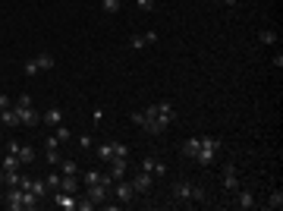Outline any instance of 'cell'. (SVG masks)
Returning a JSON list of instances; mask_svg holds the SVG:
<instances>
[{
	"label": "cell",
	"instance_id": "obj_1",
	"mask_svg": "<svg viewBox=\"0 0 283 211\" xmlns=\"http://www.w3.org/2000/svg\"><path fill=\"white\" fill-rule=\"evenodd\" d=\"M173 120H176V111H173L170 101H155V104H148L145 111H135L132 114V123L142 126V130L151 133V136H161Z\"/></svg>",
	"mask_w": 283,
	"mask_h": 211
},
{
	"label": "cell",
	"instance_id": "obj_2",
	"mask_svg": "<svg viewBox=\"0 0 283 211\" xmlns=\"http://www.w3.org/2000/svg\"><path fill=\"white\" fill-rule=\"evenodd\" d=\"M13 108H16V114H19V123H22V126H38V123H41V114L35 111L32 95H19V98L13 101Z\"/></svg>",
	"mask_w": 283,
	"mask_h": 211
},
{
	"label": "cell",
	"instance_id": "obj_3",
	"mask_svg": "<svg viewBox=\"0 0 283 211\" xmlns=\"http://www.w3.org/2000/svg\"><path fill=\"white\" fill-rule=\"evenodd\" d=\"M173 198H176V202H183V205L205 202V189H202V186H192L189 180H180V183H173Z\"/></svg>",
	"mask_w": 283,
	"mask_h": 211
},
{
	"label": "cell",
	"instance_id": "obj_4",
	"mask_svg": "<svg viewBox=\"0 0 283 211\" xmlns=\"http://www.w3.org/2000/svg\"><path fill=\"white\" fill-rule=\"evenodd\" d=\"M217 151H220V139L217 136H202L198 139V155H195V161L198 164H211L217 158Z\"/></svg>",
	"mask_w": 283,
	"mask_h": 211
},
{
	"label": "cell",
	"instance_id": "obj_5",
	"mask_svg": "<svg viewBox=\"0 0 283 211\" xmlns=\"http://www.w3.org/2000/svg\"><path fill=\"white\" fill-rule=\"evenodd\" d=\"M54 63H57V60H54L51 51H38L32 60H26V76H38L41 69H54Z\"/></svg>",
	"mask_w": 283,
	"mask_h": 211
},
{
	"label": "cell",
	"instance_id": "obj_6",
	"mask_svg": "<svg viewBox=\"0 0 283 211\" xmlns=\"http://www.w3.org/2000/svg\"><path fill=\"white\" fill-rule=\"evenodd\" d=\"M0 198H4V205H7L10 211H22V208H26V192H22L19 186H4Z\"/></svg>",
	"mask_w": 283,
	"mask_h": 211
},
{
	"label": "cell",
	"instance_id": "obj_7",
	"mask_svg": "<svg viewBox=\"0 0 283 211\" xmlns=\"http://www.w3.org/2000/svg\"><path fill=\"white\" fill-rule=\"evenodd\" d=\"M110 195H116V202H132V198H135V189H132V183H129L126 177L123 180H116L113 186H110Z\"/></svg>",
	"mask_w": 283,
	"mask_h": 211
},
{
	"label": "cell",
	"instance_id": "obj_8",
	"mask_svg": "<svg viewBox=\"0 0 283 211\" xmlns=\"http://www.w3.org/2000/svg\"><path fill=\"white\" fill-rule=\"evenodd\" d=\"M51 198H54V205L60 208V211H76V198H79V192H63V189H54V192H51Z\"/></svg>",
	"mask_w": 283,
	"mask_h": 211
},
{
	"label": "cell",
	"instance_id": "obj_9",
	"mask_svg": "<svg viewBox=\"0 0 283 211\" xmlns=\"http://www.w3.org/2000/svg\"><path fill=\"white\" fill-rule=\"evenodd\" d=\"M85 195L94 202V208H98V205H104V202L110 198V186H104V183H91L88 189H85Z\"/></svg>",
	"mask_w": 283,
	"mask_h": 211
},
{
	"label": "cell",
	"instance_id": "obj_10",
	"mask_svg": "<svg viewBox=\"0 0 283 211\" xmlns=\"http://www.w3.org/2000/svg\"><path fill=\"white\" fill-rule=\"evenodd\" d=\"M7 151H13V155L19 158V164L26 167V164L35 161V148L32 145H19V142H7Z\"/></svg>",
	"mask_w": 283,
	"mask_h": 211
},
{
	"label": "cell",
	"instance_id": "obj_11",
	"mask_svg": "<svg viewBox=\"0 0 283 211\" xmlns=\"http://www.w3.org/2000/svg\"><path fill=\"white\" fill-rule=\"evenodd\" d=\"M142 170H148L151 177H164V173H167V164L161 158H155V155H148V158H142Z\"/></svg>",
	"mask_w": 283,
	"mask_h": 211
},
{
	"label": "cell",
	"instance_id": "obj_12",
	"mask_svg": "<svg viewBox=\"0 0 283 211\" xmlns=\"http://www.w3.org/2000/svg\"><path fill=\"white\" fill-rule=\"evenodd\" d=\"M145 44H158V32H138L129 38V48L138 51V48H145Z\"/></svg>",
	"mask_w": 283,
	"mask_h": 211
},
{
	"label": "cell",
	"instance_id": "obj_13",
	"mask_svg": "<svg viewBox=\"0 0 283 211\" xmlns=\"http://www.w3.org/2000/svg\"><path fill=\"white\" fill-rule=\"evenodd\" d=\"M129 183H132V189H135V192H148V189H151V183H155V177H151L148 170H138Z\"/></svg>",
	"mask_w": 283,
	"mask_h": 211
},
{
	"label": "cell",
	"instance_id": "obj_14",
	"mask_svg": "<svg viewBox=\"0 0 283 211\" xmlns=\"http://www.w3.org/2000/svg\"><path fill=\"white\" fill-rule=\"evenodd\" d=\"M107 164H110V170H107V173H110L113 180H123V177H126V170H129V158H110Z\"/></svg>",
	"mask_w": 283,
	"mask_h": 211
},
{
	"label": "cell",
	"instance_id": "obj_15",
	"mask_svg": "<svg viewBox=\"0 0 283 211\" xmlns=\"http://www.w3.org/2000/svg\"><path fill=\"white\" fill-rule=\"evenodd\" d=\"M233 205H236V208H242V211H249V208H255V195H252L249 189H236Z\"/></svg>",
	"mask_w": 283,
	"mask_h": 211
},
{
	"label": "cell",
	"instance_id": "obj_16",
	"mask_svg": "<svg viewBox=\"0 0 283 211\" xmlns=\"http://www.w3.org/2000/svg\"><path fill=\"white\" fill-rule=\"evenodd\" d=\"M239 189V173H236V167H227L223 170V192H236Z\"/></svg>",
	"mask_w": 283,
	"mask_h": 211
},
{
	"label": "cell",
	"instance_id": "obj_17",
	"mask_svg": "<svg viewBox=\"0 0 283 211\" xmlns=\"http://www.w3.org/2000/svg\"><path fill=\"white\" fill-rule=\"evenodd\" d=\"M41 120H44L47 126H60V123H63V111H60V108H47Z\"/></svg>",
	"mask_w": 283,
	"mask_h": 211
},
{
	"label": "cell",
	"instance_id": "obj_18",
	"mask_svg": "<svg viewBox=\"0 0 283 211\" xmlns=\"http://www.w3.org/2000/svg\"><path fill=\"white\" fill-rule=\"evenodd\" d=\"M0 170H4V173H10V170H22V164H19V158L13 155V151H7V155H4V161H0Z\"/></svg>",
	"mask_w": 283,
	"mask_h": 211
},
{
	"label": "cell",
	"instance_id": "obj_19",
	"mask_svg": "<svg viewBox=\"0 0 283 211\" xmlns=\"http://www.w3.org/2000/svg\"><path fill=\"white\" fill-rule=\"evenodd\" d=\"M0 126H22V123H19V114H16V108L0 111Z\"/></svg>",
	"mask_w": 283,
	"mask_h": 211
},
{
	"label": "cell",
	"instance_id": "obj_20",
	"mask_svg": "<svg viewBox=\"0 0 283 211\" xmlns=\"http://www.w3.org/2000/svg\"><path fill=\"white\" fill-rule=\"evenodd\" d=\"M57 167H60V173H66V177H79V164H76L73 158H63Z\"/></svg>",
	"mask_w": 283,
	"mask_h": 211
},
{
	"label": "cell",
	"instance_id": "obj_21",
	"mask_svg": "<svg viewBox=\"0 0 283 211\" xmlns=\"http://www.w3.org/2000/svg\"><path fill=\"white\" fill-rule=\"evenodd\" d=\"M60 189L63 192H79V177H66V173H60Z\"/></svg>",
	"mask_w": 283,
	"mask_h": 211
},
{
	"label": "cell",
	"instance_id": "obj_22",
	"mask_svg": "<svg viewBox=\"0 0 283 211\" xmlns=\"http://www.w3.org/2000/svg\"><path fill=\"white\" fill-rule=\"evenodd\" d=\"M94 155H98L101 161H110V158H113V142H101V145H94Z\"/></svg>",
	"mask_w": 283,
	"mask_h": 211
},
{
	"label": "cell",
	"instance_id": "obj_23",
	"mask_svg": "<svg viewBox=\"0 0 283 211\" xmlns=\"http://www.w3.org/2000/svg\"><path fill=\"white\" fill-rule=\"evenodd\" d=\"M183 155L186 158H195L198 155V136H192V139H186V142H183Z\"/></svg>",
	"mask_w": 283,
	"mask_h": 211
},
{
	"label": "cell",
	"instance_id": "obj_24",
	"mask_svg": "<svg viewBox=\"0 0 283 211\" xmlns=\"http://www.w3.org/2000/svg\"><path fill=\"white\" fill-rule=\"evenodd\" d=\"M267 208H274V211L283 208V192H280V189H274V192L267 195Z\"/></svg>",
	"mask_w": 283,
	"mask_h": 211
},
{
	"label": "cell",
	"instance_id": "obj_25",
	"mask_svg": "<svg viewBox=\"0 0 283 211\" xmlns=\"http://www.w3.org/2000/svg\"><path fill=\"white\" fill-rule=\"evenodd\" d=\"M258 41H261V44H277V32L261 29V32H258Z\"/></svg>",
	"mask_w": 283,
	"mask_h": 211
},
{
	"label": "cell",
	"instance_id": "obj_26",
	"mask_svg": "<svg viewBox=\"0 0 283 211\" xmlns=\"http://www.w3.org/2000/svg\"><path fill=\"white\" fill-rule=\"evenodd\" d=\"M19 180H22V170H10V173H4V186H19Z\"/></svg>",
	"mask_w": 283,
	"mask_h": 211
},
{
	"label": "cell",
	"instance_id": "obj_27",
	"mask_svg": "<svg viewBox=\"0 0 283 211\" xmlns=\"http://www.w3.org/2000/svg\"><path fill=\"white\" fill-rule=\"evenodd\" d=\"M82 183H85V186L101 183V170H85V173H82Z\"/></svg>",
	"mask_w": 283,
	"mask_h": 211
},
{
	"label": "cell",
	"instance_id": "obj_28",
	"mask_svg": "<svg viewBox=\"0 0 283 211\" xmlns=\"http://www.w3.org/2000/svg\"><path fill=\"white\" fill-rule=\"evenodd\" d=\"M54 136L60 139V145H63V142H69V139H73V133H69L66 126H63V123H60V126H54Z\"/></svg>",
	"mask_w": 283,
	"mask_h": 211
},
{
	"label": "cell",
	"instance_id": "obj_29",
	"mask_svg": "<svg viewBox=\"0 0 283 211\" xmlns=\"http://www.w3.org/2000/svg\"><path fill=\"white\" fill-rule=\"evenodd\" d=\"M91 208H94V202H91L88 195H79L76 198V211H91Z\"/></svg>",
	"mask_w": 283,
	"mask_h": 211
},
{
	"label": "cell",
	"instance_id": "obj_30",
	"mask_svg": "<svg viewBox=\"0 0 283 211\" xmlns=\"http://www.w3.org/2000/svg\"><path fill=\"white\" fill-rule=\"evenodd\" d=\"M44 183H47V189H60V173H47V177H44Z\"/></svg>",
	"mask_w": 283,
	"mask_h": 211
},
{
	"label": "cell",
	"instance_id": "obj_31",
	"mask_svg": "<svg viewBox=\"0 0 283 211\" xmlns=\"http://www.w3.org/2000/svg\"><path fill=\"white\" fill-rule=\"evenodd\" d=\"M101 7H104V13H116V10H120V0H101Z\"/></svg>",
	"mask_w": 283,
	"mask_h": 211
},
{
	"label": "cell",
	"instance_id": "obj_32",
	"mask_svg": "<svg viewBox=\"0 0 283 211\" xmlns=\"http://www.w3.org/2000/svg\"><path fill=\"white\" fill-rule=\"evenodd\" d=\"M79 148H82V151H91V148H94V139H91V136H79Z\"/></svg>",
	"mask_w": 283,
	"mask_h": 211
},
{
	"label": "cell",
	"instance_id": "obj_33",
	"mask_svg": "<svg viewBox=\"0 0 283 211\" xmlns=\"http://www.w3.org/2000/svg\"><path fill=\"white\" fill-rule=\"evenodd\" d=\"M113 158H129V148L123 142H113Z\"/></svg>",
	"mask_w": 283,
	"mask_h": 211
},
{
	"label": "cell",
	"instance_id": "obj_34",
	"mask_svg": "<svg viewBox=\"0 0 283 211\" xmlns=\"http://www.w3.org/2000/svg\"><path fill=\"white\" fill-rule=\"evenodd\" d=\"M60 161H63V158H60V151H57V148H51V151H47V164H51V167H57Z\"/></svg>",
	"mask_w": 283,
	"mask_h": 211
},
{
	"label": "cell",
	"instance_id": "obj_35",
	"mask_svg": "<svg viewBox=\"0 0 283 211\" xmlns=\"http://www.w3.org/2000/svg\"><path fill=\"white\" fill-rule=\"evenodd\" d=\"M135 7H138V10H145V13H148V10H155V0H135Z\"/></svg>",
	"mask_w": 283,
	"mask_h": 211
},
{
	"label": "cell",
	"instance_id": "obj_36",
	"mask_svg": "<svg viewBox=\"0 0 283 211\" xmlns=\"http://www.w3.org/2000/svg\"><path fill=\"white\" fill-rule=\"evenodd\" d=\"M44 148H47V151H51V148H60V139H57V136H47V142H44Z\"/></svg>",
	"mask_w": 283,
	"mask_h": 211
},
{
	"label": "cell",
	"instance_id": "obj_37",
	"mask_svg": "<svg viewBox=\"0 0 283 211\" xmlns=\"http://www.w3.org/2000/svg\"><path fill=\"white\" fill-rule=\"evenodd\" d=\"M7 108H13V98H7V95H0V111H7Z\"/></svg>",
	"mask_w": 283,
	"mask_h": 211
},
{
	"label": "cell",
	"instance_id": "obj_38",
	"mask_svg": "<svg viewBox=\"0 0 283 211\" xmlns=\"http://www.w3.org/2000/svg\"><path fill=\"white\" fill-rule=\"evenodd\" d=\"M91 120H94V123H101V120H104V111H101V108H94V111H91Z\"/></svg>",
	"mask_w": 283,
	"mask_h": 211
},
{
	"label": "cell",
	"instance_id": "obj_39",
	"mask_svg": "<svg viewBox=\"0 0 283 211\" xmlns=\"http://www.w3.org/2000/svg\"><path fill=\"white\" fill-rule=\"evenodd\" d=\"M0 186H4V170H0Z\"/></svg>",
	"mask_w": 283,
	"mask_h": 211
}]
</instances>
